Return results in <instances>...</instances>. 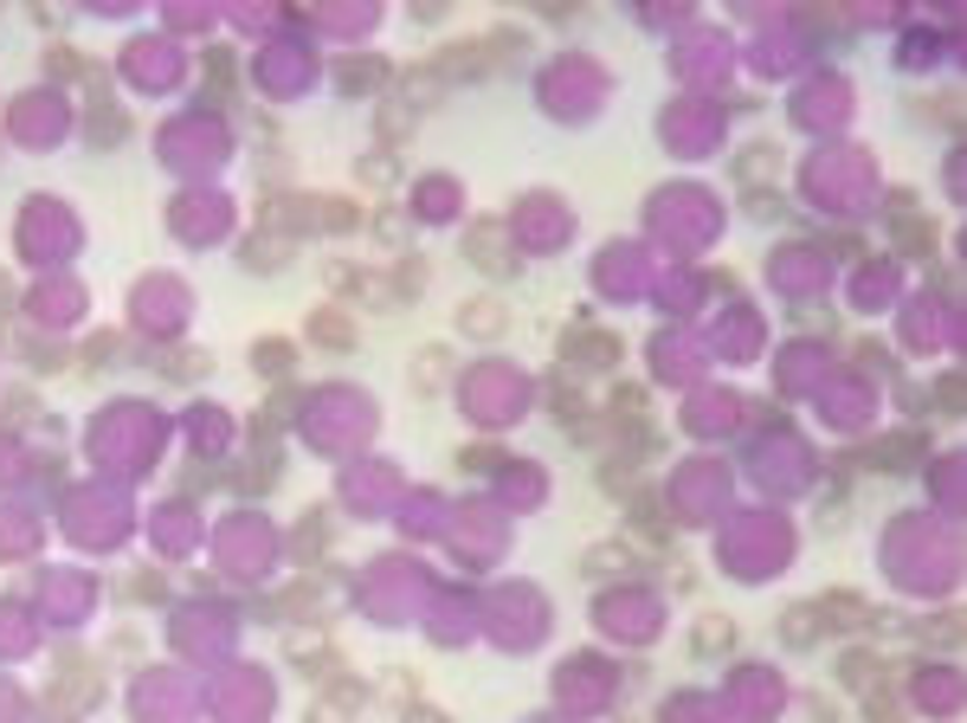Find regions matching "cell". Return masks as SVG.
Wrapping results in <instances>:
<instances>
[{
	"label": "cell",
	"instance_id": "1",
	"mask_svg": "<svg viewBox=\"0 0 967 723\" xmlns=\"http://www.w3.org/2000/svg\"><path fill=\"white\" fill-rule=\"evenodd\" d=\"M510 46H523L516 33H484V39H458V46H445L439 59H426L432 72L445 78V84H458V78H490L510 66Z\"/></svg>",
	"mask_w": 967,
	"mask_h": 723
},
{
	"label": "cell",
	"instance_id": "2",
	"mask_svg": "<svg viewBox=\"0 0 967 723\" xmlns=\"http://www.w3.org/2000/svg\"><path fill=\"white\" fill-rule=\"evenodd\" d=\"M465 252H471V265L490 272V278L516 272V259H510V246H503V226H497V220H478V226L465 233Z\"/></svg>",
	"mask_w": 967,
	"mask_h": 723
},
{
	"label": "cell",
	"instance_id": "3",
	"mask_svg": "<svg viewBox=\"0 0 967 723\" xmlns=\"http://www.w3.org/2000/svg\"><path fill=\"white\" fill-rule=\"evenodd\" d=\"M561 349H568L574 368H613V362H620V336H613V330H587V323H581Z\"/></svg>",
	"mask_w": 967,
	"mask_h": 723
},
{
	"label": "cell",
	"instance_id": "4",
	"mask_svg": "<svg viewBox=\"0 0 967 723\" xmlns=\"http://www.w3.org/2000/svg\"><path fill=\"white\" fill-rule=\"evenodd\" d=\"M884 672H891V665H884L878 652H845V659H838V685H845V691H858V698H864V691H878V685H891Z\"/></svg>",
	"mask_w": 967,
	"mask_h": 723
},
{
	"label": "cell",
	"instance_id": "5",
	"mask_svg": "<svg viewBox=\"0 0 967 723\" xmlns=\"http://www.w3.org/2000/svg\"><path fill=\"white\" fill-rule=\"evenodd\" d=\"M871 459H878L884 472H909L916 459H929V434H891L884 446H871Z\"/></svg>",
	"mask_w": 967,
	"mask_h": 723
},
{
	"label": "cell",
	"instance_id": "6",
	"mask_svg": "<svg viewBox=\"0 0 967 723\" xmlns=\"http://www.w3.org/2000/svg\"><path fill=\"white\" fill-rule=\"evenodd\" d=\"M632 530H638L645 543H658V549H671V517H665V505H658L652 491H638V498H632Z\"/></svg>",
	"mask_w": 967,
	"mask_h": 723
},
{
	"label": "cell",
	"instance_id": "7",
	"mask_svg": "<svg viewBox=\"0 0 967 723\" xmlns=\"http://www.w3.org/2000/svg\"><path fill=\"white\" fill-rule=\"evenodd\" d=\"M387 78H394L387 59H343V66H336V84H343L348 97H355V91H381Z\"/></svg>",
	"mask_w": 967,
	"mask_h": 723
},
{
	"label": "cell",
	"instance_id": "8",
	"mask_svg": "<svg viewBox=\"0 0 967 723\" xmlns=\"http://www.w3.org/2000/svg\"><path fill=\"white\" fill-rule=\"evenodd\" d=\"M549 414L561 420V427H568V434H594V427H587V401H581V394H574V388H568L561 375L549 381Z\"/></svg>",
	"mask_w": 967,
	"mask_h": 723
},
{
	"label": "cell",
	"instance_id": "9",
	"mask_svg": "<svg viewBox=\"0 0 967 723\" xmlns=\"http://www.w3.org/2000/svg\"><path fill=\"white\" fill-rule=\"evenodd\" d=\"M820 614H826L832 627H871V620H884V614H878L871 601H858V594H826Z\"/></svg>",
	"mask_w": 967,
	"mask_h": 723
},
{
	"label": "cell",
	"instance_id": "10",
	"mask_svg": "<svg viewBox=\"0 0 967 723\" xmlns=\"http://www.w3.org/2000/svg\"><path fill=\"white\" fill-rule=\"evenodd\" d=\"M361 698H368V685H355V678H336V685H330V698H323V704L310 711V723H343L348 711L361 704Z\"/></svg>",
	"mask_w": 967,
	"mask_h": 723
},
{
	"label": "cell",
	"instance_id": "11",
	"mask_svg": "<svg viewBox=\"0 0 967 723\" xmlns=\"http://www.w3.org/2000/svg\"><path fill=\"white\" fill-rule=\"evenodd\" d=\"M310 343H323V349H355V323H348L343 310H317V317H310Z\"/></svg>",
	"mask_w": 967,
	"mask_h": 723
},
{
	"label": "cell",
	"instance_id": "12",
	"mask_svg": "<svg viewBox=\"0 0 967 723\" xmlns=\"http://www.w3.org/2000/svg\"><path fill=\"white\" fill-rule=\"evenodd\" d=\"M84 137H91V143H123V137H130V117H123L117 104H104V110L84 117Z\"/></svg>",
	"mask_w": 967,
	"mask_h": 723
},
{
	"label": "cell",
	"instance_id": "13",
	"mask_svg": "<svg viewBox=\"0 0 967 723\" xmlns=\"http://www.w3.org/2000/svg\"><path fill=\"white\" fill-rule=\"evenodd\" d=\"M284 252H290V239H277V233H252V239H246V265H252V272H277Z\"/></svg>",
	"mask_w": 967,
	"mask_h": 723
},
{
	"label": "cell",
	"instance_id": "14",
	"mask_svg": "<svg viewBox=\"0 0 967 723\" xmlns=\"http://www.w3.org/2000/svg\"><path fill=\"white\" fill-rule=\"evenodd\" d=\"M897 252H909V259H929V252H935V226H929V220L897 214Z\"/></svg>",
	"mask_w": 967,
	"mask_h": 723
},
{
	"label": "cell",
	"instance_id": "15",
	"mask_svg": "<svg viewBox=\"0 0 967 723\" xmlns=\"http://www.w3.org/2000/svg\"><path fill=\"white\" fill-rule=\"evenodd\" d=\"M201 78H207V91H213V97H232V78H239V66H232V52H226V46H213V52H207V66H201Z\"/></svg>",
	"mask_w": 967,
	"mask_h": 723
},
{
	"label": "cell",
	"instance_id": "16",
	"mask_svg": "<svg viewBox=\"0 0 967 723\" xmlns=\"http://www.w3.org/2000/svg\"><path fill=\"white\" fill-rule=\"evenodd\" d=\"M290 407H297V388H277L272 401H265V420H259V434L272 439L277 427H290Z\"/></svg>",
	"mask_w": 967,
	"mask_h": 723
},
{
	"label": "cell",
	"instance_id": "17",
	"mask_svg": "<svg viewBox=\"0 0 967 723\" xmlns=\"http://www.w3.org/2000/svg\"><path fill=\"white\" fill-rule=\"evenodd\" d=\"M419 291H426V259H401V265H394V297H419Z\"/></svg>",
	"mask_w": 967,
	"mask_h": 723
},
{
	"label": "cell",
	"instance_id": "18",
	"mask_svg": "<svg viewBox=\"0 0 967 723\" xmlns=\"http://www.w3.org/2000/svg\"><path fill=\"white\" fill-rule=\"evenodd\" d=\"M290 543H297L303 556H310V549H323V543H330V510H310V523H297V536H290Z\"/></svg>",
	"mask_w": 967,
	"mask_h": 723
},
{
	"label": "cell",
	"instance_id": "19",
	"mask_svg": "<svg viewBox=\"0 0 967 723\" xmlns=\"http://www.w3.org/2000/svg\"><path fill=\"white\" fill-rule=\"evenodd\" d=\"M632 569V549H587V576H620Z\"/></svg>",
	"mask_w": 967,
	"mask_h": 723
},
{
	"label": "cell",
	"instance_id": "20",
	"mask_svg": "<svg viewBox=\"0 0 967 723\" xmlns=\"http://www.w3.org/2000/svg\"><path fill=\"white\" fill-rule=\"evenodd\" d=\"M252 368H265V375H284V368H290V343H259V349H252Z\"/></svg>",
	"mask_w": 967,
	"mask_h": 723
},
{
	"label": "cell",
	"instance_id": "21",
	"mask_svg": "<svg viewBox=\"0 0 967 723\" xmlns=\"http://www.w3.org/2000/svg\"><path fill=\"white\" fill-rule=\"evenodd\" d=\"M962 401H967L962 375H942V381H935V407H942V414H962Z\"/></svg>",
	"mask_w": 967,
	"mask_h": 723
},
{
	"label": "cell",
	"instance_id": "22",
	"mask_svg": "<svg viewBox=\"0 0 967 723\" xmlns=\"http://www.w3.org/2000/svg\"><path fill=\"white\" fill-rule=\"evenodd\" d=\"M458 465H465V472H497L503 452H497V446H471V452H458Z\"/></svg>",
	"mask_w": 967,
	"mask_h": 723
},
{
	"label": "cell",
	"instance_id": "23",
	"mask_svg": "<svg viewBox=\"0 0 967 723\" xmlns=\"http://www.w3.org/2000/svg\"><path fill=\"white\" fill-rule=\"evenodd\" d=\"M858 362L878 368V375H891V349H884V343H858Z\"/></svg>",
	"mask_w": 967,
	"mask_h": 723
},
{
	"label": "cell",
	"instance_id": "24",
	"mask_svg": "<svg viewBox=\"0 0 967 723\" xmlns=\"http://www.w3.org/2000/svg\"><path fill=\"white\" fill-rule=\"evenodd\" d=\"M46 72L71 78V72H84V66H77V59H71V46H52V52H46Z\"/></svg>",
	"mask_w": 967,
	"mask_h": 723
},
{
	"label": "cell",
	"instance_id": "25",
	"mask_svg": "<svg viewBox=\"0 0 967 723\" xmlns=\"http://www.w3.org/2000/svg\"><path fill=\"white\" fill-rule=\"evenodd\" d=\"M729 640H736V633H729V627H703V633H696V652H729Z\"/></svg>",
	"mask_w": 967,
	"mask_h": 723
},
{
	"label": "cell",
	"instance_id": "26",
	"mask_svg": "<svg viewBox=\"0 0 967 723\" xmlns=\"http://www.w3.org/2000/svg\"><path fill=\"white\" fill-rule=\"evenodd\" d=\"M130 601H162V576H136L130 581Z\"/></svg>",
	"mask_w": 967,
	"mask_h": 723
},
{
	"label": "cell",
	"instance_id": "27",
	"mask_svg": "<svg viewBox=\"0 0 967 723\" xmlns=\"http://www.w3.org/2000/svg\"><path fill=\"white\" fill-rule=\"evenodd\" d=\"M0 407H7V420H26V414H33V394H7Z\"/></svg>",
	"mask_w": 967,
	"mask_h": 723
},
{
	"label": "cell",
	"instance_id": "28",
	"mask_svg": "<svg viewBox=\"0 0 967 723\" xmlns=\"http://www.w3.org/2000/svg\"><path fill=\"white\" fill-rule=\"evenodd\" d=\"M7 317H13V285L0 278V323H7Z\"/></svg>",
	"mask_w": 967,
	"mask_h": 723
}]
</instances>
